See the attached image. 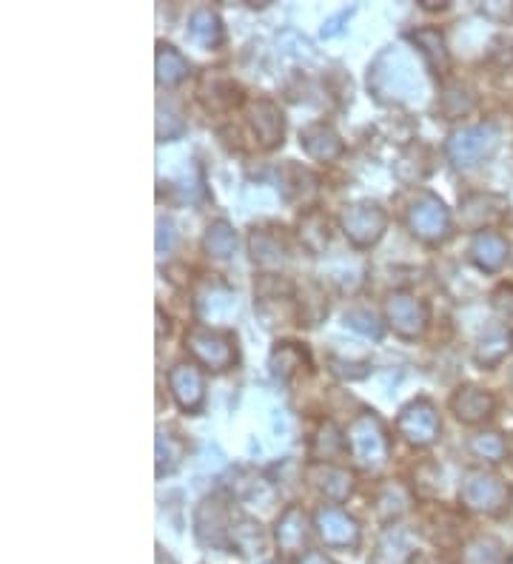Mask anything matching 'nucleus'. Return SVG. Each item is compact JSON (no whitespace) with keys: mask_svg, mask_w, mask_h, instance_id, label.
I'll return each instance as SVG.
<instances>
[{"mask_svg":"<svg viewBox=\"0 0 513 564\" xmlns=\"http://www.w3.org/2000/svg\"><path fill=\"white\" fill-rule=\"evenodd\" d=\"M345 439H348V453L360 470L377 473L388 465L391 439H388L382 419L374 411H362V414L354 416L348 431H345Z\"/></svg>","mask_w":513,"mask_h":564,"instance_id":"f257e3e1","label":"nucleus"},{"mask_svg":"<svg viewBox=\"0 0 513 564\" xmlns=\"http://www.w3.org/2000/svg\"><path fill=\"white\" fill-rule=\"evenodd\" d=\"M388 55H391L397 75H391L382 60H374V66L368 72V89L377 94V100H382V103H402L422 89V77H419V69L405 49L388 46Z\"/></svg>","mask_w":513,"mask_h":564,"instance_id":"f03ea898","label":"nucleus"},{"mask_svg":"<svg viewBox=\"0 0 513 564\" xmlns=\"http://www.w3.org/2000/svg\"><path fill=\"white\" fill-rule=\"evenodd\" d=\"M462 508L482 516H505L513 505V488L496 473L488 470H468L459 485Z\"/></svg>","mask_w":513,"mask_h":564,"instance_id":"7ed1b4c3","label":"nucleus"},{"mask_svg":"<svg viewBox=\"0 0 513 564\" xmlns=\"http://www.w3.org/2000/svg\"><path fill=\"white\" fill-rule=\"evenodd\" d=\"M186 351L194 357L197 365L209 368L214 374H223L237 362V339L231 331L194 325L186 331Z\"/></svg>","mask_w":513,"mask_h":564,"instance_id":"20e7f679","label":"nucleus"},{"mask_svg":"<svg viewBox=\"0 0 513 564\" xmlns=\"http://www.w3.org/2000/svg\"><path fill=\"white\" fill-rule=\"evenodd\" d=\"M405 220H408L411 234L428 245L442 243L451 234V211L434 191H419L408 206Z\"/></svg>","mask_w":513,"mask_h":564,"instance_id":"39448f33","label":"nucleus"},{"mask_svg":"<svg viewBox=\"0 0 513 564\" xmlns=\"http://www.w3.org/2000/svg\"><path fill=\"white\" fill-rule=\"evenodd\" d=\"M340 228L354 248H371L382 240L388 228V214L380 203L357 200L340 211Z\"/></svg>","mask_w":513,"mask_h":564,"instance_id":"423d86ee","label":"nucleus"},{"mask_svg":"<svg viewBox=\"0 0 513 564\" xmlns=\"http://www.w3.org/2000/svg\"><path fill=\"white\" fill-rule=\"evenodd\" d=\"M496 146H499V129L494 123H482V126H465V129L451 132L445 143V154L454 169H471L479 160H485Z\"/></svg>","mask_w":513,"mask_h":564,"instance_id":"0eeeda50","label":"nucleus"},{"mask_svg":"<svg viewBox=\"0 0 513 564\" xmlns=\"http://www.w3.org/2000/svg\"><path fill=\"white\" fill-rule=\"evenodd\" d=\"M385 322L391 325L397 337L419 339L431 322L428 302L419 300L411 291H391L385 297Z\"/></svg>","mask_w":513,"mask_h":564,"instance_id":"6e6552de","label":"nucleus"},{"mask_svg":"<svg viewBox=\"0 0 513 564\" xmlns=\"http://www.w3.org/2000/svg\"><path fill=\"white\" fill-rule=\"evenodd\" d=\"M442 422H439L437 405L425 396L411 399L397 416V433L414 448H428L439 439Z\"/></svg>","mask_w":513,"mask_h":564,"instance_id":"1a4fd4ad","label":"nucleus"},{"mask_svg":"<svg viewBox=\"0 0 513 564\" xmlns=\"http://www.w3.org/2000/svg\"><path fill=\"white\" fill-rule=\"evenodd\" d=\"M231 513L223 496H206L194 510V536L203 547L228 550L231 547Z\"/></svg>","mask_w":513,"mask_h":564,"instance_id":"9d476101","label":"nucleus"},{"mask_svg":"<svg viewBox=\"0 0 513 564\" xmlns=\"http://www.w3.org/2000/svg\"><path fill=\"white\" fill-rule=\"evenodd\" d=\"M169 391L180 411L197 414L206 402V376L194 362H177L169 371Z\"/></svg>","mask_w":513,"mask_h":564,"instance_id":"9b49d317","label":"nucleus"},{"mask_svg":"<svg viewBox=\"0 0 513 564\" xmlns=\"http://www.w3.org/2000/svg\"><path fill=\"white\" fill-rule=\"evenodd\" d=\"M248 126H251V132L257 137V143L266 151L283 146L285 114L274 100L257 97V100L248 106Z\"/></svg>","mask_w":513,"mask_h":564,"instance_id":"f8f14e48","label":"nucleus"},{"mask_svg":"<svg viewBox=\"0 0 513 564\" xmlns=\"http://www.w3.org/2000/svg\"><path fill=\"white\" fill-rule=\"evenodd\" d=\"M314 527L317 536L323 539L328 547H354L360 542V525L354 516H348L345 510L337 505H323L314 513Z\"/></svg>","mask_w":513,"mask_h":564,"instance_id":"ddd939ff","label":"nucleus"},{"mask_svg":"<svg viewBox=\"0 0 513 564\" xmlns=\"http://www.w3.org/2000/svg\"><path fill=\"white\" fill-rule=\"evenodd\" d=\"M197 97L211 112H231L243 103V89L234 77L209 69L197 80Z\"/></svg>","mask_w":513,"mask_h":564,"instance_id":"4468645a","label":"nucleus"},{"mask_svg":"<svg viewBox=\"0 0 513 564\" xmlns=\"http://www.w3.org/2000/svg\"><path fill=\"white\" fill-rule=\"evenodd\" d=\"M448 405L462 425H482L494 416L496 396L479 385H462V388H456Z\"/></svg>","mask_w":513,"mask_h":564,"instance_id":"2eb2a0df","label":"nucleus"},{"mask_svg":"<svg viewBox=\"0 0 513 564\" xmlns=\"http://www.w3.org/2000/svg\"><path fill=\"white\" fill-rule=\"evenodd\" d=\"M308 482L331 502H345L354 493V473L337 462H311Z\"/></svg>","mask_w":513,"mask_h":564,"instance_id":"dca6fc26","label":"nucleus"},{"mask_svg":"<svg viewBox=\"0 0 513 564\" xmlns=\"http://www.w3.org/2000/svg\"><path fill=\"white\" fill-rule=\"evenodd\" d=\"M308 533H311V525H308V516H305V510L300 505H288L280 513L277 525H274V539H277V547L283 550L285 556L305 553Z\"/></svg>","mask_w":513,"mask_h":564,"instance_id":"f3484780","label":"nucleus"},{"mask_svg":"<svg viewBox=\"0 0 513 564\" xmlns=\"http://www.w3.org/2000/svg\"><path fill=\"white\" fill-rule=\"evenodd\" d=\"M300 146L317 163H334V160H340L342 154H345L342 137L325 120H317V123L305 126L303 132H300Z\"/></svg>","mask_w":513,"mask_h":564,"instance_id":"a211bd4d","label":"nucleus"},{"mask_svg":"<svg viewBox=\"0 0 513 564\" xmlns=\"http://www.w3.org/2000/svg\"><path fill=\"white\" fill-rule=\"evenodd\" d=\"M508 257H511V245L502 234H496L491 228L476 231L474 240H471V260L479 271L496 274L502 265L508 263Z\"/></svg>","mask_w":513,"mask_h":564,"instance_id":"6ab92c4d","label":"nucleus"},{"mask_svg":"<svg viewBox=\"0 0 513 564\" xmlns=\"http://www.w3.org/2000/svg\"><path fill=\"white\" fill-rule=\"evenodd\" d=\"M194 305H197V314H200L203 320H209L211 325L228 320V317L237 311L234 294L228 291L223 282L217 280L203 282V288L197 291V302H194Z\"/></svg>","mask_w":513,"mask_h":564,"instance_id":"aec40b11","label":"nucleus"},{"mask_svg":"<svg viewBox=\"0 0 513 564\" xmlns=\"http://www.w3.org/2000/svg\"><path fill=\"white\" fill-rule=\"evenodd\" d=\"M248 251H251V260L260 268H280L288 260L285 240L271 228H254L248 237Z\"/></svg>","mask_w":513,"mask_h":564,"instance_id":"412c9836","label":"nucleus"},{"mask_svg":"<svg viewBox=\"0 0 513 564\" xmlns=\"http://www.w3.org/2000/svg\"><path fill=\"white\" fill-rule=\"evenodd\" d=\"M280 191H283V197L288 203H300V206H305V203H311V200L317 197L320 180L308 169H303V166L288 163V166H283V171H280Z\"/></svg>","mask_w":513,"mask_h":564,"instance_id":"4be33fe9","label":"nucleus"},{"mask_svg":"<svg viewBox=\"0 0 513 564\" xmlns=\"http://www.w3.org/2000/svg\"><path fill=\"white\" fill-rule=\"evenodd\" d=\"M308 365H311L308 354L297 342H277L271 357H268V368H271L274 379H280V382H291L294 376L303 374Z\"/></svg>","mask_w":513,"mask_h":564,"instance_id":"5701e85b","label":"nucleus"},{"mask_svg":"<svg viewBox=\"0 0 513 564\" xmlns=\"http://www.w3.org/2000/svg\"><path fill=\"white\" fill-rule=\"evenodd\" d=\"M223 20L211 9V6H197L189 18V38L200 46V49H217L223 43Z\"/></svg>","mask_w":513,"mask_h":564,"instance_id":"b1692460","label":"nucleus"},{"mask_svg":"<svg viewBox=\"0 0 513 564\" xmlns=\"http://www.w3.org/2000/svg\"><path fill=\"white\" fill-rule=\"evenodd\" d=\"M411 40L417 43L419 55L428 60V66H431L437 75H445V72H448L451 55H448L442 29H437V26H422V29H414V32H411Z\"/></svg>","mask_w":513,"mask_h":564,"instance_id":"393cba45","label":"nucleus"},{"mask_svg":"<svg viewBox=\"0 0 513 564\" xmlns=\"http://www.w3.org/2000/svg\"><path fill=\"white\" fill-rule=\"evenodd\" d=\"M345 451H348L345 433H342L331 419H325L323 425L317 428V433L311 436L308 459H311V462H334V459H340Z\"/></svg>","mask_w":513,"mask_h":564,"instance_id":"a878e982","label":"nucleus"},{"mask_svg":"<svg viewBox=\"0 0 513 564\" xmlns=\"http://www.w3.org/2000/svg\"><path fill=\"white\" fill-rule=\"evenodd\" d=\"M154 69H157V83L160 86H177L189 77V60L180 49H174L171 43H157V55H154Z\"/></svg>","mask_w":513,"mask_h":564,"instance_id":"bb28decb","label":"nucleus"},{"mask_svg":"<svg viewBox=\"0 0 513 564\" xmlns=\"http://www.w3.org/2000/svg\"><path fill=\"white\" fill-rule=\"evenodd\" d=\"M513 351V334L508 328H494V331H488L485 337L479 339V345H476V362L482 365V368H494L499 365L502 359L508 357Z\"/></svg>","mask_w":513,"mask_h":564,"instance_id":"cd10ccee","label":"nucleus"},{"mask_svg":"<svg viewBox=\"0 0 513 564\" xmlns=\"http://www.w3.org/2000/svg\"><path fill=\"white\" fill-rule=\"evenodd\" d=\"M300 240L311 254H323L325 245L331 243V223L323 211H305L300 217Z\"/></svg>","mask_w":513,"mask_h":564,"instance_id":"c85d7f7f","label":"nucleus"},{"mask_svg":"<svg viewBox=\"0 0 513 564\" xmlns=\"http://www.w3.org/2000/svg\"><path fill=\"white\" fill-rule=\"evenodd\" d=\"M203 248L211 260H228L237 248V234L226 220H214L203 234Z\"/></svg>","mask_w":513,"mask_h":564,"instance_id":"c756f323","label":"nucleus"},{"mask_svg":"<svg viewBox=\"0 0 513 564\" xmlns=\"http://www.w3.org/2000/svg\"><path fill=\"white\" fill-rule=\"evenodd\" d=\"M474 106V92L468 86H462V83H451V86H445L442 94H439V112L445 114V120H459V117H465V114L471 112Z\"/></svg>","mask_w":513,"mask_h":564,"instance_id":"7c9ffc66","label":"nucleus"},{"mask_svg":"<svg viewBox=\"0 0 513 564\" xmlns=\"http://www.w3.org/2000/svg\"><path fill=\"white\" fill-rule=\"evenodd\" d=\"M186 442L169 431H157V476L163 479L166 473H174L177 465L183 462Z\"/></svg>","mask_w":513,"mask_h":564,"instance_id":"2f4dec72","label":"nucleus"},{"mask_svg":"<svg viewBox=\"0 0 513 564\" xmlns=\"http://www.w3.org/2000/svg\"><path fill=\"white\" fill-rule=\"evenodd\" d=\"M263 545H266L263 530H260V525H257L254 519L237 516V519L231 522V547H237L243 556H248V553H260Z\"/></svg>","mask_w":513,"mask_h":564,"instance_id":"473e14b6","label":"nucleus"},{"mask_svg":"<svg viewBox=\"0 0 513 564\" xmlns=\"http://www.w3.org/2000/svg\"><path fill=\"white\" fill-rule=\"evenodd\" d=\"M468 451L474 453L476 459L488 462V465H499V462H505V456H508V445H505L502 433L479 431L476 436H471Z\"/></svg>","mask_w":513,"mask_h":564,"instance_id":"72a5a7b5","label":"nucleus"},{"mask_svg":"<svg viewBox=\"0 0 513 564\" xmlns=\"http://www.w3.org/2000/svg\"><path fill=\"white\" fill-rule=\"evenodd\" d=\"M408 505H411V496H408V490L402 488V485H385L377 493V513H380L382 522L399 519L408 510Z\"/></svg>","mask_w":513,"mask_h":564,"instance_id":"f704fd0d","label":"nucleus"},{"mask_svg":"<svg viewBox=\"0 0 513 564\" xmlns=\"http://www.w3.org/2000/svg\"><path fill=\"white\" fill-rule=\"evenodd\" d=\"M411 556V547L405 545L402 530H388L377 547V564H402Z\"/></svg>","mask_w":513,"mask_h":564,"instance_id":"c9c22d12","label":"nucleus"},{"mask_svg":"<svg viewBox=\"0 0 513 564\" xmlns=\"http://www.w3.org/2000/svg\"><path fill=\"white\" fill-rule=\"evenodd\" d=\"M499 559H502V545L491 536H479L462 553L465 564H499Z\"/></svg>","mask_w":513,"mask_h":564,"instance_id":"e433bc0d","label":"nucleus"},{"mask_svg":"<svg viewBox=\"0 0 513 564\" xmlns=\"http://www.w3.org/2000/svg\"><path fill=\"white\" fill-rule=\"evenodd\" d=\"M491 305H494L496 320L502 328H508L513 334V282H502L491 294Z\"/></svg>","mask_w":513,"mask_h":564,"instance_id":"4c0bfd02","label":"nucleus"},{"mask_svg":"<svg viewBox=\"0 0 513 564\" xmlns=\"http://www.w3.org/2000/svg\"><path fill=\"white\" fill-rule=\"evenodd\" d=\"M345 325L354 328V331H360L362 337L380 339L382 334V322L377 320L374 311H368V308H351V311L345 314Z\"/></svg>","mask_w":513,"mask_h":564,"instance_id":"58836bf2","label":"nucleus"},{"mask_svg":"<svg viewBox=\"0 0 513 564\" xmlns=\"http://www.w3.org/2000/svg\"><path fill=\"white\" fill-rule=\"evenodd\" d=\"M183 132H186V123H183L180 112H174L171 106H163V103H160V109H157V140L166 143V140L180 137Z\"/></svg>","mask_w":513,"mask_h":564,"instance_id":"ea45409f","label":"nucleus"},{"mask_svg":"<svg viewBox=\"0 0 513 564\" xmlns=\"http://www.w3.org/2000/svg\"><path fill=\"white\" fill-rule=\"evenodd\" d=\"M177 243V231L169 217H160L157 220V254H169L171 248Z\"/></svg>","mask_w":513,"mask_h":564,"instance_id":"a19ab883","label":"nucleus"},{"mask_svg":"<svg viewBox=\"0 0 513 564\" xmlns=\"http://www.w3.org/2000/svg\"><path fill=\"white\" fill-rule=\"evenodd\" d=\"M422 9H428V12H442V9H448V0H422Z\"/></svg>","mask_w":513,"mask_h":564,"instance_id":"79ce46f5","label":"nucleus"},{"mask_svg":"<svg viewBox=\"0 0 513 564\" xmlns=\"http://www.w3.org/2000/svg\"><path fill=\"white\" fill-rule=\"evenodd\" d=\"M303 564H331V562L325 559L323 553H305Z\"/></svg>","mask_w":513,"mask_h":564,"instance_id":"37998d69","label":"nucleus"},{"mask_svg":"<svg viewBox=\"0 0 513 564\" xmlns=\"http://www.w3.org/2000/svg\"><path fill=\"white\" fill-rule=\"evenodd\" d=\"M508 564H513V556H511V559H508Z\"/></svg>","mask_w":513,"mask_h":564,"instance_id":"c03bdc74","label":"nucleus"}]
</instances>
